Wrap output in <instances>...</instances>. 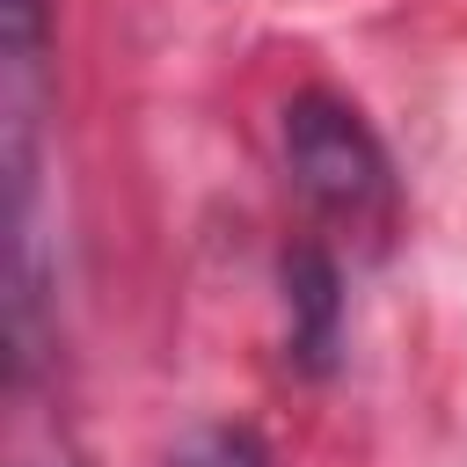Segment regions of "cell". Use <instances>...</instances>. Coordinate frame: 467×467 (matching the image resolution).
Returning <instances> with one entry per match:
<instances>
[{
  "mask_svg": "<svg viewBox=\"0 0 467 467\" xmlns=\"http://www.w3.org/2000/svg\"><path fill=\"white\" fill-rule=\"evenodd\" d=\"M285 168L306 204L336 219H365L387 204V153L372 124L336 95H292L285 102Z\"/></svg>",
  "mask_w": 467,
  "mask_h": 467,
  "instance_id": "6da1fadb",
  "label": "cell"
},
{
  "mask_svg": "<svg viewBox=\"0 0 467 467\" xmlns=\"http://www.w3.org/2000/svg\"><path fill=\"white\" fill-rule=\"evenodd\" d=\"M285 299H292V358L306 372H328L343 299H336V270H328L321 248H292L285 255Z\"/></svg>",
  "mask_w": 467,
  "mask_h": 467,
  "instance_id": "7a4b0ae2",
  "label": "cell"
},
{
  "mask_svg": "<svg viewBox=\"0 0 467 467\" xmlns=\"http://www.w3.org/2000/svg\"><path fill=\"white\" fill-rule=\"evenodd\" d=\"M175 467H270V452H263L255 431H241V423H212V431H197V438L175 452Z\"/></svg>",
  "mask_w": 467,
  "mask_h": 467,
  "instance_id": "3957f363",
  "label": "cell"
}]
</instances>
